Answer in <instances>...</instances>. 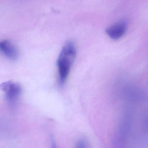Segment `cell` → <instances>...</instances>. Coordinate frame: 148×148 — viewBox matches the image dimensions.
<instances>
[{
	"mask_svg": "<svg viewBox=\"0 0 148 148\" xmlns=\"http://www.w3.org/2000/svg\"><path fill=\"white\" fill-rule=\"evenodd\" d=\"M76 56V49L73 42L63 46L57 60L59 81L63 84L66 81Z\"/></svg>",
	"mask_w": 148,
	"mask_h": 148,
	"instance_id": "obj_1",
	"label": "cell"
},
{
	"mask_svg": "<svg viewBox=\"0 0 148 148\" xmlns=\"http://www.w3.org/2000/svg\"><path fill=\"white\" fill-rule=\"evenodd\" d=\"M0 52L11 61H16L19 57L18 49L14 43L9 40L0 41Z\"/></svg>",
	"mask_w": 148,
	"mask_h": 148,
	"instance_id": "obj_4",
	"label": "cell"
},
{
	"mask_svg": "<svg viewBox=\"0 0 148 148\" xmlns=\"http://www.w3.org/2000/svg\"><path fill=\"white\" fill-rule=\"evenodd\" d=\"M0 89L5 93V99L10 105L17 103L22 93L21 85L11 81L5 82L0 85Z\"/></svg>",
	"mask_w": 148,
	"mask_h": 148,
	"instance_id": "obj_2",
	"label": "cell"
},
{
	"mask_svg": "<svg viewBox=\"0 0 148 148\" xmlns=\"http://www.w3.org/2000/svg\"><path fill=\"white\" fill-rule=\"evenodd\" d=\"M127 27V21L125 20H121L108 28L106 32L111 39L117 40L125 34Z\"/></svg>",
	"mask_w": 148,
	"mask_h": 148,
	"instance_id": "obj_3",
	"label": "cell"
}]
</instances>
